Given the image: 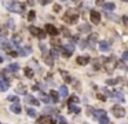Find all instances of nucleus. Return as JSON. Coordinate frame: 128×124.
<instances>
[{"label":"nucleus","instance_id":"f8f14e48","mask_svg":"<svg viewBox=\"0 0 128 124\" xmlns=\"http://www.w3.org/2000/svg\"><path fill=\"white\" fill-rule=\"evenodd\" d=\"M59 95H61L62 98H66V97H68V95H69L68 87H66V86H61V87H59Z\"/></svg>","mask_w":128,"mask_h":124},{"label":"nucleus","instance_id":"ea45409f","mask_svg":"<svg viewBox=\"0 0 128 124\" xmlns=\"http://www.w3.org/2000/svg\"><path fill=\"white\" fill-rule=\"evenodd\" d=\"M54 11H55V12L61 11V6H59V4H55V6H54Z\"/></svg>","mask_w":128,"mask_h":124},{"label":"nucleus","instance_id":"a878e982","mask_svg":"<svg viewBox=\"0 0 128 124\" xmlns=\"http://www.w3.org/2000/svg\"><path fill=\"white\" fill-rule=\"evenodd\" d=\"M25 76H28L29 79H32L33 77V70L30 68H25Z\"/></svg>","mask_w":128,"mask_h":124},{"label":"nucleus","instance_id":"e433bc0d","mask_svg":"<svg viewBox=\"0 0 128 124\" xmlns=\"http://www.w3.org/2000/svg\"><path fill=\"white\" fill-rule=\"evenodd\" d=\"M119 81V80H107V84H109V86H114V83H117Z\"/></svg>","mask_w":128,"mask_h":124},{"label":"nucleus","instance_id":"c03bdc74","mask_svg":"<svg viewBox=\"0 0 128 124\" xmlns=\"http://www.w3.org/2000/svg\"><path fill=\"white\" fill-rule=\"evenodd\" d=\"M8 25H10V28H11V29H14V22H12V19L8 21Z\"/></svg>","mask_w":128,"mask_h":124},{"label":"nucleus","instance_id":"5701e85b","mask_svg":"<svg viewBox=\"0 0 128 124\" xmlns=\"http://www.w3.org/2000/svg\"><path fill=\"white\" fill-rule=\"evenodd\" d=\"M12 43H14L15 46H18L19 43H21V36H19V35H14V37H12Z\"/></svg>","mask_w":128,"mask_h":124},{"label":"nucleus","instance_id":"de8ad7c7","mask_svg":"<svg viewBox=\"0 0 128 124\" xmlns=\"http://www.w3.org/2000/svg\"><path fill=\"white\" fill-rule=\"evenodd\" d=\"M28 3H29V4H33V3H35V0H28Z\"/></svg>","mask_w":128,"mask_h":124},{"label":"nucleus","instance_id":"9b49d317","mask_svg":"<svg viewBox=\"0 0 128 124\" xmlns=\"http://www.w3.org/2000/svg\"><path fill=\"white\" fill-rule=\"evenodd\" d=\"M89 62V57H79L77 58V63L79 65H87V63H88Z\"/></svg>","mask_w":128,"mask_h":124},{"label":"nucleus","instance_id":"4c0bfd02","mask_svg":"<svg viewBox=\"0 0 128 124\" xmlns=\"http://www.w3.org/2000/svg\"><path fill=\"white\" fill-rule=\"evenodd\" d=\"M8 99H10V101H15V102H17V101H18V97H17V95H10Z\"/></svg>","mask_w":128,"mask_h":124},{"label":"nucleus","instance_id":"c9c22d12","mask_svg":"<svg viewBox=\"0 0 128 124\" xmlns=\"http://www.w3.org/2000/svg\"><path fill=\"white\" fill-rule=\"evenodd\" d=\"M121 19H123V22H124L125 26H128V17H127V15H124V17H123Z\"/></svg>","mask_w":128,"mask_h":124},{"label":"nucleus","instance_id":"412c9836","mask_svg":"<svg viewBox=\"0 0 128 124\" xmlns=\"http://www.w3.org/2000/svg\"><path fill=\"white\" fill-rule=\"evenodd\" d=\"M8 70L18 72V70H19V65H18V63H10V65H8Z\"/></svg>","mask_w":128,"mask_h":124},{"label":"nucleus","instance_id":"58836bf2","mask_svg":"<svg viewBox=\"0 0 128 124\" xmlns=\"http://www.w3.org/2000/svg\"><path fill=\"white\" fill-rule=\"evenodd\" d=\"M123 59H124V61H128V51H124V53H123Z\"/></svg>","mask_w":128,"mask_h":124},{"label":"nucleus","instance_id":"6e6552de","mask_svg":"<svg viewBox=\"0 0 128 124\" xmlns=\"http://www.w3.org/2000/svg\"><path fill=\"white\" fill-rule=\"evenodd\" d=\"M99 48H101V51H109V48H110V43L106 41V40L99 41Z\"/></svg>","mask_w":128,"mask_h":124},{"label":"nucleus","instance_id":"0eeeda50","mask_svg":"<svg viewBox=\"0 0 128 124\" xmlns=\"http://www.w3.org/2000/svg\"><path fill=\"white\" fill-rule=\"evenodd\" d=\"M45 32L51 36H57L58 33H59V30L54 26V25H45Z\"/></svg>","mask_w":128,"mask_h":124},{"label":"nucleus","instance_id":"ddd939ff","mask_svg":"<svg viewBox=\"0 0 128 124\" xmlns=\"http://www.w3.org/2000/svg\"><path fill=\"white\" fill-rule=\"evenodd\" d=\"M10 110H11L12 113H21V106H19V103H14V105H11L10 106Z\"/></svg>","mask_w":128,"mask_h":124},{"label":"nucleus","instance_id":"f257e3e1","mask_svg":"<svg viewBox=\"0 0 128 124\" xmlns=\"http://www.w3.org/2000/svg\"><path fill=\"white\" fill-rule=\"evenodd\" d=\"M63 21L68 22V24H70V25H73L79 21V14L76 11H73V10H69V11L63 15Z\"/></svg>","mask_w":128,"mask_h":124},{"label":"nucleus","instance_id":"864d4df0","mask_svg":"<svg viewBox=\"0 0 128 124\" xmlns=\"http://www.w3.org/2000/svg\"><path fill=\"white\" fill-rule=\"evenodd\" d=\"M61 1H65V0H61Z\"/></svg>","mask_w":128,"mask_h":124},{"label":"nucleus","instance_id":"c85d7f7f","mask_svg":"<svg viewBox=\"0 0 128 124\" xmlns=\"http://www.w3.org/2000/svg\"><path fill=\"white\" fill-rule=\"evenodd\" d=\"M77 102H79V98L75 97V95L70 97V99H69V105H73V103H77Z\"/></svg>","mask_w":128,"mask_h":124},{"label":"nucleus","instance_id":"473e14b6","mask_svg":"<svg viewBox=\"0 0 128 124\" xmlns=\"http://www.w3.org/2000/svg\"><path fill=\"white\" fill-rule=\"evenodd\" d=\"M61 51H62V53H61V54H62L63 57H66V58H68V57H70L72 54H73V53H69V51H68V50H65V48H62V50H61Z\"/></svg>","mask_w":128,"mask_h":124},{"label":"nucleus","instance_id":"72a5a7b5","mask_svg":"<svg viewBox=\"0 0 128 124\" xmlns=\"http://www.w3.org/2000/svg\"><path fill=\"white\" fill-rule=\"evenodd\" d=\"M51 44H52V46H59V44H61V41H59V40H57V39H54V40H51Z\"/></svg>","mask_w":128,"mask_h":124},{"label":"nucleus","instance_id":"603ef678","mask_svg":"<svg viewBox=\"0 0 128 124\" xmlns=\"http://www.w3.org/2000/svg\"><path fill=\"white\" fill-rule=\"evenodd\" d=\"M61 124H66V123H61Z\"/></svg>","mask_w":128,"mask_h":124},{"label":"nucleus","instance_id":"aec40b11","mask_svg":"<svg viewBox=\"0 0 128 124\" xmlns=\"http://www.w3.org/2000/svg\"><path fill=\"white\" fill-rule=\"evenodd\" d=\"M96 39H98V35H96V33H92V35H89V37H88L89 44H95Z\"/></svg>","mask_w":128,"mask_h":124},{"label":"nucleus","instance_id":"7c9ffc66","mask_svg":"<svg viewBox=\"0 0 128 124\" xmlns=\"http://www.w3.org/2000/svg\"><path fill=\"white\" fill-rule=\"evenodd\" d=\"M35 17H36V12L33 11V10H32V11H29V14H28V19L33 21V19H35Z\"/></svg>","mask_w":128,"mask_h":124},{"label":"nucleus","instance_id":"cd10ccee","mask_svg":"<svg viewBox=\"0 0 128 124\" xmlns=\"http://www.w3.org/2000/svg\"><path fill=\"white\" fill-rule=\"evenodd\" d=\"M99 123H101V124H109V117H107V116L101 117V119H99Z\"/></svg>","mask_w":128,"mask_h":124},{"label":"nucleus","instance_id":"20e7f679","mask_svg":"<svg viewBox=\"0 0 128 124\" xmlns=\"http://www.w3.org/2000/svg\"><path fill=\"white\" fill-rule=\"evenodd\" d=\"M112 112H113V115L116 117H124L125 116V109L123 106H119V105H114L112 108Z\"/></svg>","mask_w":128,"mask_h":124},{"label":"nucleus","instance_id":"b1692460","mask_svg":"<svg viewBox=\"0 0 128 124\" xmlns=\"http://www.w3.org/2000/svg\"><path fill=\"white\" fill-rule=\"evenodd\" d=\"M61 74H62V77H63V79H65V80H66V81H68V83H70V81H72V77H70V76H69V74H68V72L62 70V72H61Z\"/></svg>","mask_w":128,"mask_h":124},{"label":"nucleus","instance_id":"79ce46f5","mask_svg":"<svg viewBox=\"0 0 128 124\" xmlns=\"http://www.w3.org/2000/svg\"><path fill=\"white\" fill-rule=\"evenodd\" d=\"M51 1H52V0H40V3H42L43 6H44V4H48V3H51Z\"/></svg>","mask_w":128,"mask_h":124},{"label":"nucleus","instance_id":"3c124183","mask_svg":"<svg viewBox=\"0 0 128 124\" xmlns=\"http://www.w3.org/2000/svg\"><path fill=\"white\" fill-rule=\"evenodd\" d=\"M123 1H128V0H123Z\"/></svg>","mask_w":128,"mask_h":124},{"label":"nucleus","instance_id":"4468645a","mask_svg":"<svg viewBox=\"0 0 128 124\" xmlns=\"http://www.w3.org/2000/svg\"><path fill=\"white\" fill-rule=\"evenodd\" d=\"M30 53H32V48H30V47H25V48H22V50H21V53H18V55L26 57V55H29Z\"/></svg>","mask_w":128,"mask_h":124},{"label":"nucleus","instance_id":"c756f323","mask_svg":"<svg viewBox=\"0 0 128 124\" xmlns=\"http://www.w3.org/2000/svg\"><path fill=\"white\" fill-rule=\"evenodd\" d=\"M40 98H42V101H43V102H45V103L50 102V97H47L45 94H40Z\"/></svg>","mask_w":128,"mask_h":124},{"label":"nucleus","instance_id":"bb28decb","mask_svg":"<svg viewBox=\"0 0 128 124\" xmlns=\"http://www.w3.org/2000/svg\"><path fill=\"white\" fill-rule=\"evenodd\" d=\"M50 121V119L48 117H40V119H37V124H45V123H48Z\"/></svg>","mask_w":128,"mask_h":124},{"label":"nucleus","instance_id":"a19ab883","mask_svg":"<svg viewBox=\"0 0 128 124\" xmlns=\"http://www.w3.org/2000/svg\"><path fill=\"white\" fill-rule=\"evenodd\" d=\"M45 61H47V65H50V66H52V59L48 57V58H45Z\"/></svg>","mask_w":128,"mask_h":124},{"label":"nucleus","instance_id":"393cba45","mask_svg":"<svg viewBox=\"0 0 128 124\" xmlns=\"http://www.w3.org/2000/svg\"><path fill=\"white\" fill-rule=\"evenodd\" d=\"M0 47H6V48H8V47H10V43L6 40V39H0Z\"/></svg>","mask_w":128,"mask_h":124},{"label":"nucleus","instance_id":"5fc2aeb1","mask_svg":"<svg viewBox=\"0 0 128 124\" xmlns=\"http://www.w3.org/2000/svg\"><path fill=\"white\" fill-rule=\"evenodd\" d=\"M73 1H76V0H73Z\"/></svg>","mask_w":128,"mask_h":124},{"label":"nucleus","instance_id":"09e8293b","mask_svg":"<svg viewBox=\"0 0 128 124\" xmlns=\"http://www.w3.org/2000/svg\"><path fill=\"white\" fill-rule=\"evenodd\" d=\"M96 1H98V3H102V1H103V0H96Z\"/></svg>","mask_w":128,"mask_h":124},{"label":"nucleus","instance_id":"7ed1b4c3","mask_svg":"<svg viewBox=\"0 0 128 124\" xmlns=\"http://www.w3.org/2000/svg\"><path fill=\"white\" fill-rule=\"evenodd\" d=\"M116 68H117V59L114 58V57H110V58H107V59H106V62H105V69H106L109 73H112V72H113Z\"/></svg>","mask_w":128,"mask_h":124},{"label":"nucleus","instance_id":"a211bd4d","mask_svg":"<svg viewBox=\"0 0 128 124\" xmlns=\"http://www.w3.org/2000/svg\"><path fill=\"white\" fill-rule=\"evenodd\" d=\"M91 30V26H89L88 24H83L80 26V32H83V33H87V32H89Z\"/></svg>","mask_w":128,"mask_h":124},{"label":"nucleus","instance_id":"dca6fc26","mask_svg":"<svg viewBox=\"0 0 128 124\" xmlns=\"http://www.w3.org/2000/svg\"><path fill=\"white\" fill-rule=\"evenodd\" d=\"M8 83L4 81V80H0V91H7L8 90Z\"/></svg>","mask_w":128,"mask_h":124},{"label":"nucleus","instance_id":"f704fd0d","mask_svg":"<svg viewBox=\"0 0 128 124\" xmlns=\"http://www.w3.org/2000/svg\"><path fill=\"white\" fill-rule=\"evenodd\" d=\"M6 35H7V30L4 29V28L0 26V36H6Z\"/></svg>","mask_w":128,"mask_h":124},{"label":"nucleus","instance_id":"f3484780","mask_svg":"<svg viewBox=\"0 0 128 124\" xmlns=\"http://www.w3.org/2000/svg\"><path fill=\"white\" fill-rule=\"evenodd\" d=\"M50 95H51V99L54 101V102H58V101H59V95H58V92L57 91H50Z\"/></svg>","mask_w":128,"mask_h":124},{"label":"nucleus","instance_id":"49530a36","mask_svg":"<svg viewBox=\"0 0 128 124\" xmlns=\"http://www.w3.org/2000/svg\"><path fill=\"white\" fill-rule=\"evenodd\" d=\"M59 121H61V123H65V117H62V116H59Z\"/></svg>","mask_w":128,"mask_h":124},{"label":"nucleus","instance_id":"1a4fd4ad","mask_svg":"<svg viewBox=\"0 0 128 124\" xmlns=\"http://www.w3.org/2000/svg\"><path fill=\"white\" fill-rule=\"evenodd\" d=\"M25 101H26V102H29V103H32V105H35V106H39V105H40L39 99L33 98L32 95H26V97H25Z\"/></svg>","mask_w":128,"mask_h":124},{"label":"nucleus","instance_id":"f03ea898","mask_svg":"<svg viewBox=\"0 0 128 124\" xmlns=\"http://www.w3.org/2000/svg\"><path fill=\"white\" fill-rule=\"evenodd\" d=\"M7 10L12 12H24L25 4L24 3H7Z\"/></svg>","mask_w":128,"mask_h":124},{"label":"nucleus","instance_id":"6ab92c4d","mask_svg":"<svg viewBox=\"0 0 128 124\" xmlns=\"http://www.w3.org/2000/svg\"><path fill=\"white\" fill-rule=\"evenodd\" d=\"M26 113L30 116V117H36V116H37V112H36L33 108H26Z\"/></svg>","mask_w":128,"mask_h":124},{"label":"nucleus","instance_id":"9d476101","mask_svg":"<svg viewBox=\"0 0 128 124\" xmlns=\"http://www.w3.org/2000/svg\"><path fill=\"white\" fill-rule=\"evenodd\" d=\"M94 117L95 119H101V117H103V116H106V112L105 110H102V109H96V110H94Z\"/></svg>","mask_w":128,"mask_h":124},{"label":"nucleus","instance_id":"37998d69","mask_svg":"<svg viewBox=\"0 0 128 124\" xmlns=\"http://www.w3.org/2000/svg\"><path fill=\"white\" fill-rule=\"evenodd\" d=\"M51 54H52V57H58V55H59L58 50H52V53H51Z\"/></svg>","mask_w":128,"mask_h":124},{"label":"nucleus","instance_id":"39448f33","mask_svg":"<svg viewBox=\"0 0 128 124\" xmlns=\"http://www.w3.org/2000/svg\"><path fill=\"white\" fill-rule=\"evenodd\" d=\"M29 32L32 33L33 36H39L40 39H44V36H45V33L43 32L40 28H36V26H29Z\"/></svg>","mask_w":128,"mask_h":124},{"label":"nucleus","instance_id":"a18cd8bd","mask_svg":"<svg viewBox=\"0 0 128 124\" xmlns=\"http://www.w3.org/2000/svg\"><path fill=\"white\" fill-rule=\"evenodd\" d=\"M10 54H11L12 57H17V55H18V53H17V51H11V53H10Z\"/></svg>","mask_w":128,"mask_h":124},{"label":"nucleus","instance_id":"423d86ee","mask_svg":"<svg viewBox=\"0 0 128 124\" xmlns=\"http://www.w3.org/2000/svg\"><path fill=\"white\" fill-rule=\"evenodd\" d=\"M89 17H91V21H92V24L98 25L99 22H101V14H99L98 11H95V10H92V11L89 12Z\"/></svg>","mask_w":128,"mask_h":124},{"label":"nucleus","instance_id":"4be33fe9","mask_svg":"<svg viewBox=\"0 0 128 124\" xmlns=\"http://www.w3.org/2000/svg\"><path fill=\"white\" fill-rule=\"evenodd\" d=\"M69 110L73 113H80V108L76 106V105H69Z\"/></svg>","mask_w":128,"mask_h":124},{"label":"nucleus","instance_id":"2eb2a0df","mask_svg":"<svg viewBox=\"0 0 128 124\" xmlns=\"http://www.w3.org/2000/svg\"><path fill=\"white\" fill-rule=\"evenodd\" d=\"M114 3H103V10L105 11H113L114 10Z\"/></svg>","mask_w":128,"mask_h":124},{"label":"nucleus","instance_id":"2f4dec72","mask_svg":"<svg viewBox=\"0 0 128 124\" xmlns=\"http://www.w3.org/2000/svg\"><path fill=\"white\" fill-rule=\"evenodd\" d=\"M63 48H65V50H68L69 53H73V51H75V47H73V44H66Z\"/></svg>","mask_w":128,"mask_h":124},{"label":"nucleus","instance_id":"8fccbe9b","mask_svg":"<svg viewBox=\"0 0 128 124\" xmlns=\"http://www.w3.org/2000/svg\"><path fill=\"white\" fill-rule=\"evenodd\" d=\"M1 62H3V58H1V57H0V63H1Z\"/></svg>","mask_w":128,"mask_h":124}]
</instances>
